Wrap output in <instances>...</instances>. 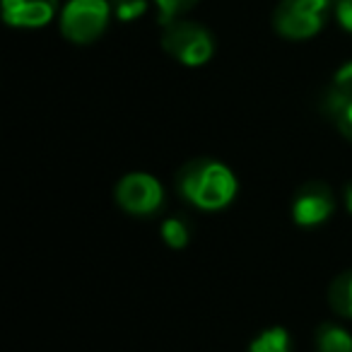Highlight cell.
<instances>
[{
  "mask_svg": "<svg viewBox=\"0 0 352 352\" xmlns=\"http://www.w3.org/2000/svg\"><path fill=\"white\" fill-rule=\"evenodd\" d=\"M179 193L201 210H220L236 196V176L222 162H191L179 174Z\"/></svg>",
  "mask_w": 352,
  "mask_h": 352,
  "instance_id": "1",
  "label": "cell"
},
{
  "mask_svg": "<svg viewBox=\"0 0 352 352\" xmlns=\"http://www.w3.org/2000/svg\"><path fill=\"white\" fill-rule=\"evenodd\" d=\"M318 352H352V336L340 326H321L316 338Z\"/></svg>",
  "mask_w": 352,
  "mask_h": 352,
  "instance_id": "8",
  "label": "cell"
},
{
  "mask_svg": "<svg viewBox=\"0 0 352 352\" xmlns=\"http://www.w3.org/2000/svg\"><path fill=\"white\" fill-rule=\"evenodd\" d=\"M162 239L171 246V249H182L188 244V225L182 217H171L162 225Z\"/></svg>",
  "mask_w": 352,
  "mask_h": 352,
  "instance_id": "11",
  "label": "cell"
},
{
  "mask_svg": "<svg viewBox=\"0 0 352 352\" xmlns=\"http://www.w3.org/2000/svg\"><path fill=\"white\" fill-rule=\"evenodd\" d=\"M249 352H289V336L285 328L275 326L263 331L254 342H251Z\"/></svg>",
  "mask_w": 352,
  "mask_h": 352,
  "instance_id": "9",
  "label": "cell"
},
{
  "mask_svg": "<svg viewBox=\"0 0 352 352\" xmlns=\"http://www.w3.org/2000/svg\"><path fill=\"white\" fill-rule=\"evenodd\" d=\"M331 304L338 314L352 318V273L340 275L331 287Z\"/></svg>",
  "mask_w": 352,
  "mask_h": 352,
  "instance_id": "10",
  "label": "cell"
},
{
  "mask_svg": "<svg viewBox=\"0 0 352 352\" xmlns=\"http://www.w3.org/2000/svg\"><path fill=\"white\" fill-rule=\"evenodd\" d=\"M331 212H333V198L331 191L323 184H311V186H307L294 198L292 217L302 227L321 225V222L328 220Z\"/></svg>",
  "mask_w": 352,
  "mask_h": 352,
  "instance_id": "7",
  "label": "cell"
},
{
  "mask_svg": "<svg viewBox=\"0 0 352 352\" xmlns=\"http://www.w3.org/2000/svg\"><path fill=\"white\" fill-rule=\"evenodd\" d=\"M345 206H347V210L352 212V184H347V188H345Z\"/></svg>",
  "mask_w": 352,
  "mask_h": 352,
  "instance_id": "17",
  "label": "cell"
},
{
  "mask_svg": "<svg viewBox=\"0 0 352 352\" xmlns=\"http://www.w3.org/2000/svg\"><path fill=\"white\" fill-rule=\"evenodd\" d=\"M157 10H160V22L162 25H169V22L179 20L184 12H188L198 0H155Z\"/></svg>",
  "mask_w": 352,
  "mask_h": 352,
  "instance_id": "12",
  "label": "cell"
},
{
  "mask_svg": "<svg viewBox=\"0 0 352 352\" xmlns=\"http://www.w3.org/2000/svg\"><path fill=\"white\" fill-rule=\"evenodd\" d=\"M162 46L169 56H174L184 65H203L212 58V36L206 27L188 20H174L164 25Z\"/></svg>",
  "mask_w": 352,
  "mask_h": 352,
  "instance_id": "3",
  "label": "cell"
},
{
  "mask_svg": "<svg viewBox=\"0 0 352 352\" xmlns=\"http://www.w3.org/2000/svg\"><path fill=\"white\" fill-rule=\"evenodd\" d=\"M336 17L340 27L352 34V0H338L336 3Z\"/></svg>",
  "mask_w": 352,
  "mask_h": 352,
  "instance_id": "15",
  "label": "cell"
},
{
  "mask_svg": "<svg viewBox=\"0 0 352 352\" xmlns=\"http://www.w3.org/2000/svg\"><path fill=\"white\" fill-rule=\"evenodd\" d=\"M58 10V0H3V20L10 27L36 30L49 25Z\"/></svg>",
  "mask_w": 352,
  "mask_h": 352,
  "instance_id": "6",
  "label": "cell"
},
{
  "mask_svg": "<svg viewBox=\"0 0 352 352\" xmlns=\"http://www.w3.org/2000/svg\"><path fill=\"white\" fill-rule=\"evenodd\" d=\"M333 92L342 94V97H350L352 99V60L345 63L340 70L336 73V80H333Z\"/></svg>",
  "mask_w": 352,
  "mask_h": 352,
  "instance_id": "14",
  "label": "cell"
},
{
  "mask_svg": "<svg viewBox=\"0 0 352 352\" xmlns=\"http://www.w3.org/2000/svg\"><path fill=\"white\" fill-rule=\"evenodd\" d=\"M111 8L121 22H133L140 15H145L147 0H111Z\"/></svg>",
  "mask_w": 352,
  "mask_h": 352,
  "instance_id": "13",
  "label": "cell"
},
{
  "mask_svg": "<svg viewBox=\"0 0 352 352\" xmlns=\"http://www.w3.org/2000/svg\"><path fill=\"white\" fill-rule=\"evenodd\" d=\"M111 12V0H70L60 12V32L75 44H89L104 34Z\"/></svg>",
  "mask_w": 352,
  "mask_h": 352,
  "instance_id": "2",
  "label": "cell"
},
{
  "mask_svg": "<svg viewBox=\"0 0 352 352\" xmlns=\"http://www.w3.org/2000/svg\"><path fill=\"white\" fill-rule=\"evenodd\" d=\"M328 6L331 0H283L275 8L273 25L287 39H309L323 30Z\"/></svg>",
  "mask_w": 352,
  "mask_h": 352,
  "instance_id": "4",
  "label": "cell"
},
{
  "mask_svg": "<svg viewBox=\"0 0 352 352\" xmlns=\"http://www.w3.org/2000/svg\"><path fill=\"white\" fill-rule=\"evenodd\" d=\"M338 121V126H340V131L345 133L347 138H350L352 140V102L347 104L345 109H342L340 113H336V116H333Z\"/></svg>",
  "mask_w": 352,
  "mask_h": 352,
  "instance_id": "16",
  "label": "cell"
},
{
  "mask_svg": "<svg viewBox=\"0 0 352 352\" xmlns=\"http://www.w3.org/2000/svg\"><path fill=\"white\" fill-rule=\"evenodd\" d=\"M116 201L133 215H152L164 203V188L150 174H128L118 182Z\"/></svg>",
  "mask_w": 352,
  "mask_h": 352,
  "instance_id": "5",
  "label": "cell"
}]
</instances>
